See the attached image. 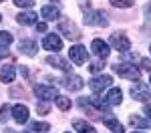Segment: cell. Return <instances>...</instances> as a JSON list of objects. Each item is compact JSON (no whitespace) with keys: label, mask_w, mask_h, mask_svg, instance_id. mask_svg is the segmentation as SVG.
I'll list each match as a JSON object with an SVG mask.
<instances>
[{"label":"cell","mask_w":151,"mask_h":133,"mask_svg":"<svg viewBox=\"0 0 151 133\" xmlns=\"http://www.w3.org/2000/svg\"><path fill=\"white\" fill-rule=\"evenodd\" d=\"M113 71H115L119 77L131 79V81H139V77H141L139 69H137L135 65H131V63H115V65H113Z\"/></svg>","instance_id":"1"},{"label":"cell","mask_w":151,"mask_h":133,"mask_svg":"<svg viewBox=\"0 0 151 133\" xmlns=\"http://www.w3.org/2000/svg\"><path fill=\"white\" fill-rule=\"evenodd\" d=\"M85 24H89V26H107L109 20H107V14L103 10H89L85 12Z\"/></svg>","instance_id":"2"},{"label":"cell","mask_w":151,"mask_h":133,"mask_svg":"<svg viewBox=\"0 0 151 133\" xmlns=\"http://www.w3.org/2000/svg\"><path fill=\"white\" fill-rule=\"evenodd\" d=\"M131 97L135 99V101H149L151 99V89L147 83H141V81H137V83L131 87Z\"/></svg>","instance_id":"3"},{"label":"cell","mask_w":151,"mask_h":133,"mask_svg":"<svg viewBox=\"0 0 151 133\" xmlns=\"http://www.w3.org/2000/svg\"><path fill=\"white\" fill-rule=\"evenodd\" d=\"M109 45L115 48V50H119V52H127L129 48H131V40L123 32H115V35H111V38H109Z\"/></svg>","instance_id":"4"},{"label":"cell","mask_w":151,"mask_h":133,"mask_svg":"<svg viewBox=\"0 0 151 133\" xmlns=\"http://www.w3.org/2000/svg\"><path fill=\"white\" fill-rule=\"evenodd\" d=\"M111 83H113V79H111L109 75H101V77L91 79V81H89V87H91V91L97 95V93H103L105 89H109Z\"/></svg>","instance_id":"5"},{"label":"cell","mask_w":151,"mask_h":133,"mask_svg":"<svg viewBox=\"0 0 151 133\" xmlns=\"http://www.w3.org/2000/svg\"><path fill=\"white\" fill-rule=\"evenodd\" d=\"M69 57L75 65H85V63L89 60V50L83 47V45H75V47H70Z\"/></svg>","instance_id":"6"},{"label":"cell","mask_w":151,"mask_h":133,"mask_svg":"<svg viewBox=\"0 0 151 133\" xmlns=\"http://www.w3.org/2000/svg\"><path fill=\"white\" fill-rule=\"evenodd\" d=\"M35 93L42 101H55L58 97L57 87H48V85H35Z\"/></svg>","instance_id":"7"},{"label":"cell","mask_w":151,"mask_h":133,"mask_svg":"<svg viewBox=\"0 0 151 133\" xmlns=\"http://www.w3.org/2000/svg\"><path fill=\"white\" fill-rule=\"evenodd\" d=\"M58 30L65 32L67 38H73V40L81 38V30L75 26V22H70V20H60V22H58Z\"/></svg>","instance_id":"8"},{"label":"cell","mask_w":151,"mask_h":133,"mask_svg":"<svg viewBox=\"0 0 151 133\" xmlns=\"http://www.w3.org/2000/svg\"><path fill=\"white\" fill-rule=\"evenodd\" d=\"M58 83H63L65 89H70V91H81L85 87V81H83L79 75H67L65 79H60Z\"/></svg>","instance_id":"9"},{"label":"cell","mask_w":151,"mask_h":133,"mask_svg":"<svg viewBox=\"0 0 151 133\" xmlns=\"http://www.w3.org/2000/svg\"><path fill=\"white\" fill-rule=\"evenodd\" d=\"M42 48H47V50H60L63 48V40H60V36L58 35H47L45 38H42Z\"/></svg>","instance_id":"10"},{"label":"cell","mask_w":151,"mask_h":133,"mask_svg":"<svg viewBox=\"0 0 151 133\" xmlns=\"http://www.w3.org/2000/svg\"><path fill=\"white\" fill-rule=\"evenodd\" d=\"M91 50H93L99 59H107L109 52H111V50H109V45H107L105 40H101V38H95L93 42H91Z\"/></svg>","instance_id":"11"},{"label":"cell","mask_w":151,"mask_h":133,"mask_svg":"<svg viewBox=\"0 0 151 133\" xmlns=\"http://www.w3.org/2000/svg\"><path fill=\"white\" fill-rule=\"evenodd\" d=\"M18 48H20V52H24L26 57H35L36 50H38V45H36L32 38H22L18 42Z\"/></svg>","instance_id":"12"},{"label":"cell","mask_w":151,"mask_h":133,"mask_svg":"<svg viewBox=\"0 0 151 133\" xmlns=\"http://www.w3.org/2000/svg\"><path fill=\"white\" fill-rule=\"evenodd\" d=\"M12 119L16 121V123H26L28 121V107L26 105H14L12 107Z\"/></svg>","instance_id":"13"},{"label":"cell","mask_w":151,"mask_h":133,"mask_svg":"<svg viewBox=\"0 0 151 133\" xmlns=\"http://www.w3.org/2000/svg\"><path fill=\"white\" fill-rule=\"evenodd\" d=\"M40 16H42L45 20H57L58 16H60V10H58V6L47 4V6H42V8H40Z\"/></svg>","instance_id":"14"},{"label":"cell","mask_w":151,"mask_h":133,"mask_svg":"<svg viewBox=\"0 0 151 133\" xmlns=\"http://www.w3.org/2000/svg\"><path fill=\"white\" fill-rule=\"evenodd\" d=\"M47 63H48V65H52L55 69H60V71H67V73L70 71V65L65 59H60L58 55H50V57H47Z\"/></svg>","instance_id":"15"},{"label":"cell","mask_w":151,"mask_h":133,"mask_svg":"<svg viewBox=\"0 0 151 133\" xmlns=\"http://www.w3.org/2000/svg\"><path fill=\"white\" fill-rule=\"evenodd\" d=\"M14 77H16V69H14L12 65L0 67V81H2V83H12Z\"/></svg>","instance_id":"16"},{"label":"cell","mask_w":151,"mask_h":133,"mask_svg":"<svg viewBox=\"0 0 151 133\" xmlns=\"http://www.w3.org/2000/svg\"><path fill=\"white\" fill-rule=\"evenodd\" d=\"M121 99H123V93H121V89H117V87H113V89L107 93V97H105V101L109 103V107L119 105V103H121Z\"/></svg>","instance_id":"17"},{"label":"cell","mask_w":151,"mask_h":133,"mask_svg":"<svg viewBox=\"0 0 151 133\" xmlns=\"http://www.w3.org/2000/svg\"><path fill=\"white\" fill-rule=\"evenodd\" d=\"M73 129H75V131H79V133H97L91 123H87V121H83V119L73 121Z\"/></svg>","instance_id":"18"},{"label":"cell","mask_w":151,"mask_h":133,"mask_svg":"<svg viewBox=\"0 0 151 133\" xmlns=\"http://www.w3.org/2000/svg\"><path fill=\"white\" fill-rule=\"evenodd\" d=\"M36 16L35 12H20L18 16H16V20H18V24H24V26H28V24H35L36 22Z\"/></svg>","instance_id":"19"},{"label":"cell","mask_w":151,"mask_h":133,"mask_svg":"<svg viewBox=\"0 0 151 133\" xmlns=\"http://www.w3.org/2000/svg\"><path fill=\"white\" fill-rule=\"evenodd\" d=\"M89 103H91V105H93L97 111H109V103H107L105 99H99L97 95L89 97Z\"/></svg>","instance_id":"20"},{"label":"cell","mask_w":151,"mask_h":133,"mask_svg":"<svg viewBox=\"0 0 151 133\" xmlns=\"http://www.w3.org/2000/svg\"><path fill=\"white\" fill-rule=\"evenodd\" d=\"M129 121H131V125H133V127H141V129H147V127H151V121L141 119L139 115H131V117H129Z\"/></svg>","instance_id":"21"},{"label":"cell","mask_w":151,"mask_h":133,"mask_svg":"<svg viewBox=\"0 0 151 133\" xmlns=\"http://www.w3.org/2000/svg\"><path fill=\"white\" fill-rule=\"evenodd\" d=\"M105 125L109 129H113V133H123V125L115 119V117H105Z\"/></svg>","instance_id":"22"},{"label":"cell","mask_w":151,"mask_h":133,"mask_svg":"<svg viewBox=\"0 0 151 133\" xmlns=\"http://www.w3.org/2000/svg\"><path fill=\"white\" fill-rule=\"evenodd\" d=\"M55 101H57V107L60 109V111H67V109H70V99H69V97L58 95Z\"/></svg>","instance_id":"23"},{"label":"cell","mask_w":151,"mask_h":133,"mask_svg":"<svg viewBox=\"0 0 151 133\" xmlns=\"http://www.w3.org/2000/svg\"><path fill=\"white\" fill-rule=\"evenodd\" d=\"M30 129L36 131V133H45V131L50 129V125H48V123H42V121H35V123L30 125Z\"/></svg>","instance_id":"24"},{"label":"cell","mask_w":151,"mask_h":133,"mask_svg":"<svg viewBox=\"0 0 151 133\" xmlns=\"http://www.w3.org/2000/svg\"><path fill=\"white\" fill-rule=\"evenodd\" d=\"M12 40H14V36H12L8 30H0V45L8 47V45H12Z\"/></svg>","instance_id":"25"},{"label":"cell","mask_w":151,"mask_h":133,"mask_svg":"<svg viewBox=\"0 0 151 133\" xmlns=\"http://www.w3.org/2000/svg\"><path fill=\"white\" fill-rule=\"evenodd\" d=\"M111 4L115 8H129V6L135 4V0H111Z\"/></svg>","instance_id":"26"},{"label":"cell","mask_w":151,"mask_h":133,"mask_svg":"<svg viewBox=\"0 0 151 133\" xmlns=\"http://www.w3.org/2000/svg\"><path fill=\"white\" fill-rule=\"evenodd\" d=\"M8 113H12V109L8 107V105H2V107H0V121H2V123H6Z\"/></svg>","instance_id":"27"},{"label":"cell","mask_w":151,"mask_h":133,"mask_svg":"<svg viewBox=\"0 0 151 133\" xmlns=\"http://www.w3.org/2000/svg\"><path fill=\"white\" fill-rule=\"evenodd\" d=\"M16 6H20V8H30L32 4H35V0H12Z\"/></svg>","instance_id":"28"},{"label":"cell","mask_w":151,"mask_h":133,"mask_svg":"<svg viewBox=\"0 0 151 133\" xmlns=\"http://www.w3.org/2000/svg\"><path fill=\"white\" fill-rule=\"evenodd\" d=\"M103 67H105L103 63H101V60H97V63H93V65L89 67V71H91V73H101V71H103Z\"/></svg>","instance_id":"29"},{"label":"cell","mask_w":151,"mask_h":133,"mask_svg":"<svg viewBox=\"0 0 151 133\" xmlns=\"http://www.w3.org/2000/svg\"><path fill=\"white\" fill-rule=\"evenodd\" d=\"M143 14H145L147 20H151V2H147V4L143 6Z\"/></svg>","instance_id":"30"},{"label":"cell","mask_w":151,"mask_h":133,"mask_svg":"<svg viewBox=\"0 0 151 133\" xmlns=\"http://www.w3.org/2000/svg\"><path fill=\"white\" fill-rule=\"evenodd\" d=\"M141 67H143L145 71L151 73V60H149V59H141Z\"/></svg>","instance_id":"31"},{"label":"cell","mask_w":151,"mask_h":133,"mask_svg":"<svg viewBox=\"0 0 151 133\" xmlns=\"http://www.w3.org/2000/svg\"><path fill=\"white\" fill-rule=\"evenodd\" d=\"M6 55H8V47H4V45H0V60L4 59Z\"/></svg>","instance_id":"32"},{"label":"cell","mask_w":151,"mask_h":133,"mask_svg":"<svg viewBox=\"0 0 151 133\" xmlns=\"http://www.w3.org/2000/svg\"><path fill=\"white\" fill-rule=\"evenodd\" d=\"M36 111H38V113H47V111H48V105L40 103V105H36Z\"/></svg>","instance_id":"33"},{"label":"cell","mask_w":151,"mask_h":133,"mask_svg":"<svg viewBox=\"0 0 151 133\" xmlns=\"http://www.w3.org/2000/svg\"><path fill=\"white\" fill-rule=\"evenodd\" d=\"M36 30H38V32H45V30H47V24L45 22H36Z\"/></svg>","instance_id":"34"},{"label":"cell","mask_w":151,"mask_h":133,"mask_svg":"<svg viewBox=\"0 0 151 133\" xmlns=\"http://www.w3.org/2000/svg\"><path fill=\"white\" fill-rule=\"evenodd\" d=\"M143 113H145V115H147V117L151 119V103H147V105L143 107Z\"/></svg>","instance_id":"35"},{"label":"cell","mask_w":151,"mask_h":133,"mask_svg":"<svg viewBox=\"0 0 151 133\" xmlns=\"http://www.w3.org/2000/svg\"><path fill=\"white\" fill-rule=\"evenodd\" d=\"M133 133H143V131H133Z\"/></svg>","instance_id":"36"},{"label":"cell","mask_w":151,"mask_h":133,"mask_svg":"<svg viewBox=\"0 0 151 133\" xmlns=\"http://www.w3.org/2000/svg\"><path fill=\"white\" fill-rule=\"evenodd\" d=\"M149 83H151V79H149Z\"/></svg>","instance_id":"37"},{"label":"cell","mask_w":151,"mask_h":133,"mask_svg":"<svg viewBox=\"0 0 151 133\" xmlns=\"http://www.w3.org/2000/svg\"><path fill=\"white\" fill-rule=\"evenodd\" d=\"M149 50H151V47H149Z\"/></svg>","instance_id":"38"},{"label":"cell","mask_w":151,"mask_h":133,"mask_svg":"<svg viewBox=\"0 0 151 133\" xmlns=\"http://www.w3.org/2000/svg\"><path fill=\"white\" fill-rule=\"evenodd\" d=\"M0 2H2V0H0Z\"/></svg>","instance_id":"39"}]
</instances>
